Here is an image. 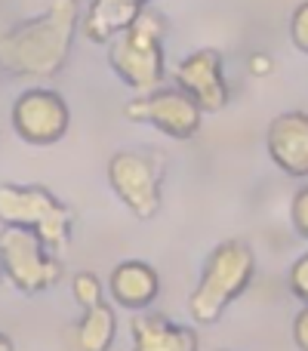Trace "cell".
<instances>
[{"instance_id": "cell-17", "label": "cell", "mask_w": 308, "mask_h": 351, "mask_svg": "<svg viewBox=\"0 0 308 351\" xmlns=\"http://www.w3.org/2000/svg\"><path fill=\"white\" fill-rule=\"evenodd\" d=\"M287 287L290 293L299 299L303 305H308V253H303L296 262L290 265V274H287Z\"/></svg>"}, {"instance_id": "cell-6", "label": "cell", "mask_w": 308, "mask_h": 351, "mask_svg": "<svg viewBox=\"0 0 308 351\" xmlns=\"http://www.w3.org/2000/svg\"><path fill=\"white\" fill-rule=\"evenodd\" d=\"M108 185L139 219H154L163 200V160L142 152H117L108 160Z\"/></svg>"}, {"instance_id": "cell-15", "label": "cell", "mask_w": 308, "mask_h": 351, "mask_svg": "<svg viewBox=\"0 0 308 351\" xmlns=\"http://www.w3.org/2000/svg\"><path fill=\"white\" fill-rule=\"evenodd\" d=\"M71 293H74V299L80 302V308H93V305H99V302H105L102 299V284H99V278L96 274H90V271H78L71 278Z\"/></svg>"}, {"instance_id": "cell-9", "label": "cell", "mask_w": 308, "mask_h": 351, "mask_svg": "<svg viewBox=\"0 0 308 351\" xmlns=\"http://www.w3.org/2000/svg\"><path fill=\"white\" fill-rule=\"evenodd\" d=\"M176 86L200 105L204 114H216L228 105V80L222 74V56L216 49H198L185 56L173 71Z\"/></svg>"}, {"instance_id": "cell-12", "label": "cell", "mask_w": 308, "mask_h": 351, "mask_svg": "<svg viewBox=\"0 0 308 351\" xmlns=\"http://www.w3.org/2000/svg\"><path fill=\"white\" fill-rule=\"evenodd\" d=\"M130 336H133V351H198L200 346L191 327L145 311H136V317L130 321Z\"/></svg>"}, {"instance_id": "cell-11", "label": "cell", "mask_w": 308, "mask_h": 351, "mask_svg": "<svg viewBox=\"0 0 308 351\" xmlns=\"http://www.w3.org/2000/svg\"><path fill=\"white\" fill-rule=\"evenodd\" d=\"M108 290H111V299H115L121 308L145 311V308H152V302L157 299V293H161V278H157V271L148 262L127 259V262H117L115 265Z\"/></svg>"}, {"instance_id": "cell-23", "label": "cell", "mask_w": 308, "mask_h": 351, "mask_svg": "<svg viewBox=\"0 0 308 351\" xmlns=\"http://www.w3.org/2000/svg\"><path fill=\"white\" fill-rule=\"evenodd\" d=\"M0 278H3V268H0Z\"/></svg>"}, {"instance_id": "cell-13", "label": "cell", "mask_w": 308, "mask_h": 351, "mask_svg": "<svg viewBox=\"0 0 308 351\" xmlns=\"http://www.w3.org/2000/svg\"><path fill=\"white\" fill-rule=\"evenodd\" d=\"M148 3L152 0H93L80 31L90 43H111L148 10Z\"/></svg>"}, {"instance_id": "cell-8", "label": "cell", "mask_w": 308, "mask_h": 351, "mask_svg": "<svg viewBox=\"0 0 308 351\" xmlns=\"http://www.w3.org/2000/svg\"><path fill=\"white\" fill-rule=\"evenodd\" d=\"M71 127L68 102L53 90H25L12 105V130L28 145H56Z\"/></svg>"}, {"instance_id": "cell-10", "label": "cell", "mask_w": 308, "mask_h": 351, "mask_svg": "<svg viewBox=\"0 0 308 351\" xmlns=\"http://www.w3.org/2000/svg\"><path fill=\"white\" fill-rule=\"evenodd\" d=\"M265 152L281 173L308 179V111H284L265 130Z\"/></svg>"}, {"instance_id": "cell-21", "label": "cell", "mask_w": 308, "mask_h": 351, "mask_svg": "<svg viewBox=\"0 0 308 351\" xmlns=\"http://www.w3.org/2000/svg\"><path fill=\"white\" fill-rule=\"evenodd\" d=\"M0 351H12V342H10V336H3V333H0Z\"/></svg>"}, {"instance_id": "cell-14", "label": "cell", "mask_w": 308, "mask_h": 351, "mask_svg": "<svg viewBox=\"0 0 308 351\" xmlns=\"http://www.w3.org/2000/svg\"><path fill=\"white\" fill-rule=\"evenodd\" d=\"M115 336H117V321H115V308L108 302L86 308L78 330H74V342H78L80 351H108L115 346Z\"/></svg>"}, {"instance_id": "cell-20", "label": "cell", "mask_w": 308, "mask_h": 351, "mask_svg": "<svg viewBox=\"0 0 308 351\" xmlns=\"http://www.w3.org/2000/svg\"><path fill=\"white\" fill-rule=\"evenodd\" d=\"M250 65H253V71H268V68H272V59H265V56H256Z\"/></svg>"}, {"instance_id": "cell-4", "label": "cell", "mask_w": 308, "mask_h": 351, "mask_svg": "<svg viewBox=\"0 0 308 351\" xmlns=\"http://www.w3.org/2000/svg\"><path fill=\"white\" fill-rule=\"evenodd\" d=\"M71 210L43 185H0V225L28 228L53 250L65 253L71 241Z\"/></svg>"}, {"instance_id": "cell-3", "label": "cell", "mask_w": 308, "mask_h": 351, "mask_svg": "<svg viewBox=\"0 0 308 351\" xmlns=\"http://www.w3.org/2000/svg\"><path fill=\"white\" fill-rule=\"evenodd\" d=\"M163 16L145 10L123 34L108 43V65L130 90L139 96L154 93L167 77V53H163Z\"/></svg>"}, {"instance_id": "cell-7", "label": "cell", "mask_w": 308, "mask_h": 351, "mask_svg": "<svg viewBox=\"0 0 308 351\" xmlns=\"http://www.w3.org/2000/svg\"><path fill=\"white\" fill-rule=\"evenodd\" d=\"M123 114L130 121L152 123L154 130H161L169 139H191V136L200 133V121H204L200 105L188 93H182L179 86H173V90L161 86V90L133 99V102H127Z\"/></svg>"}, {"instance_id": "cell-18", "label": "cell", "mask_w": 308, "mask_h": 351, "mask_svg": "<svg viewBox=\"0 0 308 351\" xmlns=\"http://www.w3.org/2000/svg\"><path fill=\"white\" fill-rule=\"evenodd\" d=\"M290 222H293V228H296V234L308 241V185L299 188V191L293 194V200H290Z\"/></svg>"}, {"instance_id": "cell-19", "label": "cell", "mask_w": 308, "mask_h": 351, "mask_svg": "<svg viewBox=\"0 0 308 351\" xmlns=\"http://www.w3.org/2000/svg\"><path fill=\"white\" fill-rule=\"evenodd\" d=\"M293 342L299 351H308V305H303L293 317Z\"/></svg>"}, {"instance_id": "cell-1", "label": "cell", "mask_w": 308, "mask_h": 351, "mask_svg": "<svg viewBox=\"0 0 308 351\" xmlns=\"http://www.w3.org/2000/svg\"><path fill=\"white\" fill-rule=\"evenodd\" d=\"M80 28V0H53L47 12L0 34V68L31 80H49L65 68Z\"/></svg>"}, {"instance_id": "cell-22", "label": "cell", "mask_w": 308, "mask_h": 351, "mask_svg": "<svg viewBox=\"0 0 308 351\" xmlns=\"http://www.w3.org/2000/svg\"><path fill=\"white\" fill-rule=\"evenodd\" d=\"M216 351H228V348H216Z\"/></svg>"}, {"instance_id": "cell-16", "label": "cell", "mask_w": 308, "mask_h": 351, "mask_svg": "<svg viewBox=\"0 0 308 351\" xmlns=\"http://www.w3.org/2000/svg\"><path fill=\"white\" fill-rule=\"evenodd\" d=\"M290 40L299 53L308 56V0L296 3V10L290 12Z\"/></svg>"}, {"instance_id": "cell-5", "label": "cell", "mask_w": 308, "mask_h": 351, "mask_svg": "<svg viewBox=\"0 0 308 351\" xmlns=\"http://www.w3.org/2000/svg\"><path fill=\"white\" fill-rule=\"evenodd\" d=\"M0 268L10 284L22 293H43L62 278V265L53 250L34 231L19 225L0 228Z\"/></svg>"}, {"instance_id": "cell-2", "label": "cell", "mask_w": 308, "mask_h": 351, "mask_svg": "<svg viewBox=\"0 0 308 351\" xmlns=\"http://www.w3.org/2000/svg\"><path fill=\"white\" fill-rule=\"evenodd\" d=\"M256 274V256L244 241H222L204 262L198 284H194L191 296H188V311L191 321L200 327H210L225 315L241 293L253 284Z\"/></svg>"}]
</instances>
